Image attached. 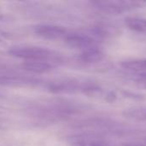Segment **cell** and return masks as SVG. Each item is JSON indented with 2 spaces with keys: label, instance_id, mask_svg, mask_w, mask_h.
I'll list each match as a JSON object with an SVG mask.
<instances>
[{
  "label": "cell",
  "instance_id": "cell-1",
  "mask_svg": "<svg viewBox=\"0 0 146 146\" xmlns=\"http://www.w3.org/2000/svg\"><path fill=\"white\" fill-rule=\"evenodd\" d=\"M92 4L98 10L111 14L119 15L126 11L142 8L146 4L145 1H133V0H113V1H94Z\"/></svg>",
  "mask_w": 146,
  "mask_h": 146
},
{
  "label": "cell",
  "instance_id": "cell-2",
  "mask_svg": "<svg viewBox=\"0 0 146 146\" xmlns=\"http://www.w3.org/2000/svg\"><path fill=\"white\" fill-rule=\"evenodd\" d=\"M9 54L26 61H47L52 56L50 50L44 47L30 45L13 46L9 50Z\"/></svg>",
  "mask_w": 146,
  "mask_h": 146
},
{
  "label": "cell",
  "instance_id": "cell-3",
  "mask_svg": "<svg viewBox=\"0 0 146 146\" xmlns=\"http://www.w3.org/2000/svg\"><path fill=\"white\" fill-rule=\"evenodd\" d=\"M64 42L68 47L81 50L96 46L95 38L86 33H75L66 34L64 37Z\"/></svg>",
  "mask_w": 146,
  "mask_h": 146
},
{
  "label": "cell",
  "instance_id": "cell-4",
  "mask_svg": "<svg viewBox=\"0 0 146 146\" xmlns=\"http://www.w3.org/2000/svg\"><path fill=\"white\" fill-rule=\"evenodd\" d=\"M81 84L74 79H62L56 80L47 83L46 88L49 92L55 94L74 93L80 91Z\"/></svg>",
  "mask_w": 146,
  "mask_h": 146
},
{
  "label": "cell",
  "instance_id": "cell-5",
  "mask_svg": "<svg viewBox=\"0 0 146 146\" xmlns=\"http://www.w3.org/2000/svg\"><path fill=\"white\" fill-rule=\"evenodd\" d=\"M40 80L32 77L21 75H0V86L9 87L36 86Z\"/></svg>",
  "mask_w": 146,
  "mask_h": 146
},
{
  "label": "cell",
  "instance_id": "cell-6",
  "mask_svg": "<svg viewBox=\"0 0 146 146\" xmlns=\"http://www.w3.org/2000/svg\"><path fill=\"white\" fill-rule=\"evenodd\" d=\"M34 33L45 39L55 40L60 38L65 37L67 34L66 29L60 26L56 25H47V24H41L38 25L34 27Z\"/></svg>",
  "mask_w": 146,
  "mask_h": 146
},
{
  "label": "cell",
  "instance_id": "cell-7",
  "mask_svg": "<svg viewBox=\"0 0 146 146\" xmlns=\"http://www.w3.org/2000/svg\"><path fill=\"white\" fill-rule=\"evenodd\" d=\"M105 57L104 52L98 47L93 46L84 50L78 56V60L80 62L86 65H92L102 62Z\"/></svg>",
  "mask_w": 146,
  "mask_h": 146
},
{
  "label": "cell",
  "instance_id": "cell-8",
  "mask_svg": "<svg viewBox=\"0 0 146 146\" xmlns=\"http://www.w3.org/2000/svg\"><path fill=\"white\" fill-rule=\"evenodd\" d=\"M21 68L33 74H45L53 69V66L47 61H25Z\"/></svg>",
  "mask_w": 146,
  "mask_h": 146
},
{
  "label": "cell",
  "instance_id": "cell-9",
  "mask_svg": "<svg viewBox=\"0 0 146 146\" xmlns=\"http://www.w3.org/2000/svg\"><path fill=\"white\" fill-rule=\"evenodd\" d=\"M121 66L125 69L137 73L139 76L146 74V59L124 61L121 62Z\"/></svg>",
  "mask_w": 146,
  "mask_h": 146
},
{
  "label": "cell",
  "instance_id": "cell-10",
  "mask_svg": "<svg viewBox=\"0 0 146 146\" xmlns=\"http://www.w3.org/2000/svg\"><path fill=\"white\" fill-rule=\"evenodd\" d=\"M124 22L126 27L129 30L139 33H146V19L134 16H127L125 18Z\"/></svg>",
  "mask_w": 146,
  "mask_h": 146
},
{
  "label": "cell",
  "instance_id": "cell-11",
  "mask_svg": "<svg viewBox=\"0 0 146 146\" xmlns=\"http://www.w3.org/2000/svg\"><path fill=\"white\" fill-rule=\"evenodd\" d=\"M122 114L126 118L131 120L146 121V106H139L127 109Z\"/></svg>",
  "mask_w": 146,
  "mask_h": 146
},
{
  "label": "cell",
  "instance_id": "cell-12",
  "mask_svg": "<svg viewBox=\"0 0 146 146\" xmlns=\"http://www.w3.org/2000/svg\"><path fill=\"white\" fill-rule=\"evenodd\" d=\"M69 146H87L85 139L81 137H73L68 140Z\"/></svg>",
  "mask_w": 146,
  "mask_h": 146
},
{
  "label": "cell",
  "instance_id": "cell-13",
  "mask_svg": "<svg viewBox=\"0 0 146 146\" xmlns=\"http://www.w3.org/2000/svg\"><path fill=\"white\" fill-rule=\"evenodd\" d=\"M135 85L141 90H146V77H139L135 80Z\"/></svg>",
  "mask_w": 146,
  "mask_h": 146
},
{
  "label": "cell",
  "instance_id": "cell-14",
  "mask_svg": "<svg viewBox=\"0 0 146 146\" xmlns=\"http://www.w3.org/2000/svg\"><path fill=\"white\" fill-rule=\"evenodd\" d=\"M116 99V94L113 92H110L106 96H105V100L109 103H113Z\"/></svg>",
  "mask_w": 146,
  "mask_h": 146
},
{
  "label": "cell",
  "instance_id": "cell-15",
  "mask_svg": "<svg viewBox=\"0 0 146 146\" xmlns=\"http://www.w3.org/2000/svg\"><path fill=\"white\" fill-rule=\"evenodd\" d=\"M121 146H146V143H123Z\"/></svg>",
  "mask_w": 146,
  "mask_h": 146
},
{
  "label": "cell",
  "instance_id": "cell-16",
  "mask_svg": "<svg viewBox=\"0 0 146 146\" xmlns=\"http://www.w3.org/2000/svg\"><path fill=\"white\" fill-rule=\"evenodd\" d=\"M90 146H109L108 145L103 143V142H99V141H94V142H92L90 144Z\"/></svg>",
  "mask_w": 146,
  "mask_h": 146
},
{
  "label": "cell",
  "instance_id": "cell-17",
  "mask_svg": "<svg viewBox=\"0 0 146 146\" xmlns=\"http://www.w3.org/2000/svg\"><path fill=\"white\" fill-rule=\"evenodd\" d=\"M3 44H4V43H3V41L2 39H0V47H1L2 45H3Z\"/></svg>",
  "mask_w": 146,
  "mask_h": 146
},
{
  "label": "cell",
  "instance_id": "cell-18",
  "mask_svg": "<svg viewBox=\"0 0 146 146\" xmlns=\"http://www.w3.org/2000/svg\"><path fill=\"white\" fill-rule=\"evenodd\" d=\"M145 143H146V140H145Z\"/></svg>",
  "mask_w": 146,
  "mask_h": 146
}]
</instances>
